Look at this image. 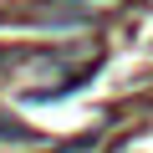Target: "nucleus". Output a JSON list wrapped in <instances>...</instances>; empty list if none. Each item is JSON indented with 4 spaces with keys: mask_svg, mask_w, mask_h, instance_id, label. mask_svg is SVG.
Wrapping results in <instances>:
<instances>
[{
    "mask_svg": "<svg viewBox=\"0 0 153 153\" xmlns=\"http://www.w3.org/2000/svg\"><path fill=\"white\" fill-rule=\"evenodd\" d=\"M0 143H10V148H36V143H41V133H36L31 123L10 117V112H0Z\"/></svg>",
    "mask_w": 153,
    "mask_h": 153,
    "instance_id": "obj_1",
    "label": "nucleus"
},
{
    "mask_svg": "<svg viewBox=\"0 0 153 153\" xmlns=\"http://www.w3.org/2000/svg\"><path fill=\"white\" fill-rule=\"evenodd\" d=\"M92 148H97V133H82V138H71V143H61L51 153H92Z\"/></svg>",
    "mask_w": 153,
    "mask_h": 153,
    "instance_id": "obj_2",
    "label": "nucleus"
},
{
    "mask_svg": "<svg viewBox=\"0 0 153 153\" xmlns=\"http://www.w3.org/2000/svg\"><path fill=\"white\" fill-rule=\"evenodd\" d=\"M26 61V51H16V46H0V71H16Z\"/></svg>",
    "mask_w": 153,
    "mask_h": 153,
    "instance_id": "obj_3",
    "label": "nucleus"
}]
</instances>
